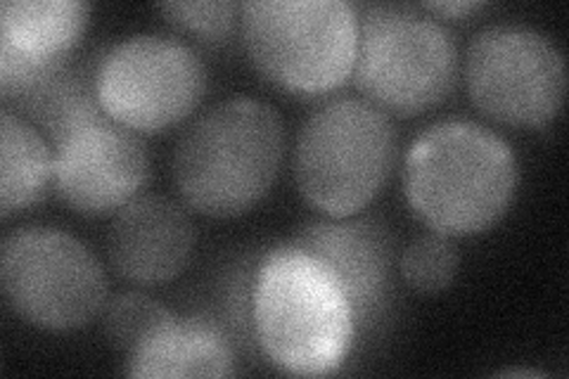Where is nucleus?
<instances>
[{"instance_id": "9", "label": "nucleus", "mask_w": 569, "mask_h": 379, "mask_svg": "<svg viewBox=\"0 0 569 379\" xmlns=\"http://www.w3.org/2000/svg\"><path fill=\"white\" fill-rule=\"evenodd\" d=\"M204 90L202 60L173 36L136 33L100 52V104L131 131L157 133L176 126L202 102Z\"/></svg>"}, {"instance_id": "19", "label": "nucleus", "mask_w": 569, "mask_h": 379, "mask_svg": "<svg viewBox=\"0 0 569 379\" xmlns=\"http://www.w3.org/2000/svg\"><path fill=\"white\" fill-rule=\"evenodd\" d=\"M164 20L202 43H221L236 31L240 6L233 0H204V3H162Z\"/></svg>"}, {"instance_id": "12", "label": "nucleus", "mask_w": 569, "mask_h": 379, "mask_svg": "<svg viewBox=\"0 0 569 379\" xmlns=\"http://www.w3.org/2000/svg\"><path fill=\"white\" fill-rule=\"evenodd\" d=\"M88 24L81 0L0 3V96L14 102L71 60Z\"/></svg>"}, {"instance_id": "7", "label": "nucleus", "mask_w": 569, "mask_h": 379, "mask_svg": "<svg viewBox=\"0 0 569 379\" xmlns=\"http://www.w3.org/2000/svg\"><path fill=\"white\" fill-rule=\"evenodd\" d=\"M0 287L10 309L33 328H86L107 303V280L93 251L58 228L29 226L0 247Z\"/></svg>"}, {"instance_id": "10", "label": "nucleus", "mask_w": 569, "mask_h": 379, "mask_svg": "<svg viewBox=\"0 0 569 379\" xmlns=\"http://www.w3.org/2000/svg\"><path fill=\"white\" fill-rule=\"evenodd\" d=\"M146 180V142L107 114L86 121L52 146V188L77 213H117L136 200Z\"/></svg>"}, {"instance_id": "14", "label": "nucleus", "mask_w": 569, "mask_h": 379, "mask_svg": "<svg viewBox=\"0 0 569 379\" xmlns=\"http://www.w3.org/2000/svg\"><path fill=\"white\" fill-rule=\"evenodd\" d=\"M129 377H233L236 356L226 335L204 318L171 313L127 353Z\"/></svg>"}, {"instance_id": "18", "label": "nucleus", "mask_w": 569, "mask_h": 379, "mask_svg": "<svg viewBox=\"0 0 569 379\" xmlns=\"http://www.w3.org/2000/svg\"><path fill=\"white\" fill-rule=\"evenodd\" d=\"M102 330L110 347L119 351H131L159 322H164L171 311L164 303L140 292H123L102 309Z\"/></svg>"}, {"instance_id": "21", "label": "nucleus", "mask_w": 569, "mask_h": 379, "mask_svg": "<svg viewBox=\"0 0 569 379\" xmlns=\"http://www.w3.org/2000/svg\"><path fill=\"white\" fill-rule=\"evenodd\" d=\"M503 377H541V372H533V370H506V372H501Z\"/></svg>"}, {"instance_id": "5", "label": "nucleus", "mask_w": 569, "mask_h": 379, "mask_svg": "<svg viewBox=\"0 0 569 379\" xmlns=\"http://www.w3.org/2000/svg\"><path fill=\"white\" fill-rule=\"evenodd\" d=\"M247 56L290 93H328L353 71L359 12L347 0H249L240 6Z\"/></svg>"}, {"instance_id": "6", "label": "nucleus", "mask_w": 569, "mask_h": 379, "mask_svg": "<svg viewBox=\"0 0 569 379\" xmlns=\"http://www.w3.org/2000/svg\"><path fill=\"white\" fill-rule=\"evenodd\" d=\"M351 77L382 112L413 117L453 90L458 48L447 29L413 8L366 6Z\"/></svg>"}, {"instance_id": "17", "label": "nucleus", "mask_w": 569, "mask_h": 379, "mask_svg": "<svg viewBox=\"0 0 569 379\" xmlns=\"http://www.w3.org/2000/svg\"><path fill=\"white\" fill-rule=\"evenodd\" d=\"M460 268V251L449 235L425 232L403 249L401 276L408 287L435 295L449 290Z\"/></svg>"}, {"instance_id": "15", "label": "nucleus", "mask_w": 569, "mask_h": 379, "mask_svg": "<svg viewBox=\"0 0 569 379\" xmlns=\"http://www.w3.org/2000/svg\"><path fill=\"white\" fill-rule=\"evenodd\" d=\"M98 60L100 56L83 62L69 60L12 102L17 110L41 126L52 146L86 121L104 114L98 98Z\"/></svg>"}, {"instance_id": "20", "label": "nucleus", "mask_w": 569, "mask_h": 379, "mask_svg": "<svg viewBox=\"0 0 569 379\" xmlns=\"http://www.w3.org/2000/svg\"><path fill=\"white\" fill-rule=\"evenodd\" d=\"M487 3H479V0H451V3H425V10H432L437 14H447L453 17V20H460V17H468L472 12L485 10Z\"/></svg>"}, {"instance_id": "4", "label": "nucleus", "mask_w": 569, "mask_h": 379, "mask_svg": "<svg viewBox=\"0 0 569 379\" xmlns=\"http://www.w3.org/2000/svg\"><path fill=\"white\" fill-rule=\"evenodd\" d=\"M397 164L395 123L368 100H330L305 121L295 146L299 195L330 219L361 213Z\"/></svg>"}, {"instance_id": "11", "label": "nucleus", "mask_w": 569, "mask_h": 379, "mask_svg": "<svg viewBox=\"0 0 569 379\" xmlns=\"http://www.w3.org/2000/svg\"><path fill=\"white\" fill-rule=\"evenodd\" d=\"M292 245L309 251L340 282L353 328L378 330L395 297V242L387 226L372 216H328L301 226Z\"/></svg>"}, {"instance_id": "1", "label": "nucleus", "mask_w": 569, "mask_h": 379, "mask_svg": "<svg viewBox=\"0 0 569 379\" xmlns=\"http://www.w3.org/2000/svg\"><path fill=\"white\" fill-rule=\"evenodd\" d=\"M520 167L508 142L472 121H439L406 152L403 192L435 232L460 238L493 228L510 209Z\"/></svg>"}, {"instance_id": "13", "label": "nucleus", "mask_w": 569, "mask_h": 379, "mask_svg": "<svg viewBox=\"0 0 569 379\" xmlns=\"http://www.w3.org/2000/svg\"><path fill=\"white\" fill-rule=\"evenodd\" d=\"M194 226L188 211L162 195H140L114 213L107 232V257L133 285H164L188 268Z\"/></svg>"}, {"instance_id": "3", "label": "nucleus", "mask_w": 569, "mask_h": 379, "mask_svg": "<svg viewBox=\"0 0 569 379\" xmlns=\"http://www.w3.org/2000/svg\"><path fill=\"white\" fill-rule=\"evenodd\" d=\"M284 129L271 104L230 98L200 114L173 152V183L183 202L211 219L254 209L273 188Z\"/></svg>"}, {"instance_id": "2", "label": "nucleus", "mask_w": 569, "mask_h": 379, "mask_svg": "<svg viewBox=\"0 0 569 379\" xmlns=\"http://www.w3.org/2000/svg\"><path fill=\"white\" fill-rule=\"evenodd\" d=\"M252 325L263 356L288 375L326 377L353 345V313L340 282L309 251L280 245L259 261Z\"/></svg>"}, {"instance_id": "8", "label": "nucleus", "mask_w": 569, "mask_h": 379, "mask_svg": "<svg viewBox=\"0 0 569 379\" xmlns=\"http://www.w3.org/2000/svg\"><path fill=\"white\" fill-rule=\"evenodd\" d=\"M466 86L489 119L541 129L562 110L567 67L546 33L525 24H493L475 33L468 46Z\"/></svg>"}, {"instance_id": "16", "label": "nucleus", "mask_w": 569, "mask_h": 379, "mask_svg": "<svg viewBox=\"0 0 569 379\" xmlns=\"http://www.w3.org/2000/svg\"><path fill=\"white\" fill-rule=\"evenodd\" d=\"M52 188V150L22 117L0 112V216L39 205Z\"/></svg>"}]
</instances>
